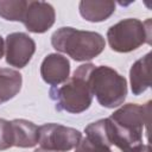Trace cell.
<instances>
[{
	"mask_svg": "<svg viewBox=\"0 0 152 152\" xmlns=\"http://www.w3.org/2000/svg\"><path fill=\"white\" fill-rule=\"evenodd\" d=\"M151 101L146 104L127 103L116 109L108 119L112 145L122 152H137L142 144V132L150 122Z\"/></svg>",
	"mask_w": 152,
	"mask_h": 152,
	"instance_id": "6da1fadb",
	"label": "cell"
},
{
	"mask_svg": "<svg viewBox=\"0 0 152 152\" xmlns=\"http://www.w3.org/2000/svg\"><path fill=\"white\" fill-rule=\"evenodd\" d=\"M94 64L91 63L82 64L63 86L50 88L49 95L50 99L56 102L57 110L80 114L90 107L93 102V93L89 84V74Z\"/></svg>",
	"mask_w": 152,
	"mask_h": 152,
	"instance_id": "7a4b0ae2",
	"label": "cell"
},
{
	"mask_svg": "<svg viewBox=\"0 0 152 152\" xmlns=\"http://www.w3.org/2000/svg\"><path fill=\"white\" fill-rule=\"evenodd\" d=\"M55 50L66 53L77 62H86L97 57L104 49V38L93 31H82L74 27H61L51 36Z\"/></svg>",
	"mask_w": 152,
	"mask_h": 152,
	"instance_id": "3957f363",
	"label": "cell"
},
{
	"mask_svg": "<svg viewBox=\"0 0 152 152\" xmlns=\"http://www.w3.org/2000/svg\"><path fill=\"white\" fill-rule=\"evenodd\" d=\"M89 84L93 96L102 107H119L126 99L127 81L110 66L94 65L89 74Z\"/></svg>",
	"mask_w": 152,
	"mask_h": 152,
	"instance_id": "277c9868",
	"label": "cell"
},
{
	"mask_svg": "<svg viewBox=\"0 0 152 152\" xmlns=\"http://www.w3.org/2000/svg\"><path fill=\"white\" fill-rule=\"evenodd\" d=\"M110 49L116 52H131L142 44L151 43V19L140 21L135 18L124 19L107 31Z\"/></svg>",
	"mask_w": 152,
	"mask_h": 152,
	"instance_id": "5b68a950",
	"label": "cell"
},
{
	"mask_svg": "<svg viewBox=\"0 0 152 152\" xmlns=\"http://www.w3.org/2000/svg\"><path fill=\"white\" fill-rule=\"evenodd\" d=\"M82 139V133L72 127L59 124H45L39 127L38 144L42 148L56 152H68L75 148Z\"/></svg>",
	"mask_w": 152,
	"mask_h": 152,
	"instance_id": "8992f818",
	"label": "cell"
},
{
	"mask_svg": "<svg viewBox=\"0 0 152 152\" xmlns=\"http://www.w3.org/2000/svg\"><path fill=\"white\" fill-rule=\"evenodd\" d=\"M36 51L34 40L24 32H13L5 40V57L7 64L21 69L28 64Z\"/></svg>",
	"mask_w": 152,
	"mask_h": 152,
	"instance_id": "52a82bcc",
	"label": "cell"
},
{
	"mask_svg": "<svg viewBox=\"0 0 152 152\" xmlns=\"http://www.w3.org/2000/svg\"><path fill=\"white\" fill-rule=\"evenodd\" d=\"M55 19L56 13L51 4L44 1H28L21 23L30 32L44 33L55 24Z\"/></svg>",
	"mask_w": 152,
	"mask_h": 152,
	"instance_id": "ba28073f",
	"label": "cell"
},
{
	"mask_svg": "<svg viewBox=\"0 0 152 152\" xmlns=\"http://www.w3.org/2000/svg\"><path fill=\"white\" fill-rule=\"evenodd\" d=\"M70 62L59 53L48 55L40 65V76L45 83L56 87L69 78Z\"/></svg>",
	"mask_w": 152,
	"mask_h": 152,
	"instance_id": "9c48e42d",
	"label": "cell"
},
{
	"mask_svg": "<svg viewBox=\"0 0 152 152\" xmlns=\"http://www.w3.org/2000/svg\"><path fill=\"white\" fill-rule=\"evenodd\" d=\"M13 146L17 147H33L38 144L39 127L25 119H14L11 121Z\"/></svg>",
	"mask_w": 152,
	"mask_h": 152,
	"instance_id": "30bf717a",
	"label": "cell"
},
{
	"mask_svg": "<svg viewBox=\"0 0 152 152\" xmlns=\"http://www.w3.org/2000/svg\"><path fill=\"white\" fill-rule=\"evenodd\" d=\"M150 65H151V52L146 53L142 58L133 63L129 70L131 89L133 95L142 94L151 86L150 78Z\"/></svg>",
	"mask_w": 152,
	"mask_h": 152,
	"instance_id": "8fae6325",
	"label": "cell"
},
{
	"mask_svg": "<svg viewBox=\"0 0 152 152\" xmlns=\"http://www.w3.org/2000/svg\"><path fill=\"white\" fill-rule=\"evenodd\" d=\"M80 14L88 21L100 23L107 20L115 12L114 1H89L83 0L78 5Z\"/></svg>",
	"mask_w": 152,
	"mask_h": 152,
	"instance_id": "7c38bea8",
	"label": "cell"
},
{
	"mask_svg": "<svg viewBox=\"0 0 152 152\" xmlns=\"http://www.w3.org/2000/svg\"><path fill=\"white\" fill-rule=\"evenodd\" d=\"M23 77L19 71L0 68V104L13 99L21 89Z\"/></svg>",
	"mask_w": 152,
	"mask_h": 152,
	"instance_id": "4fadbf2b",
	"label": "cell"
},
{
	"mask_svg": "<svg viewBox=\"0 0 152 152\" xmlns=\"http://www.w3.org/2000/svg\"><path fill=\"white\" fill-rule=\"evenodd\" d=\"M27 2L26 0H0V17L10 21H21Z\"/></svg>",
	"mask_w": 152,
	"mask_h": 152,
	"instance_id": "5bb4252c",
	"label": "cell"
},
{
	"mask_svg": "<svg viewBox=\"0 0 152 152\" xmlns=\"http://www.w3.org/2000/svg\"><path fill=\"white\" fill-rule=\"evenodd\" d=\"M13 146V135L11 121L0 118V151H5Z\"/></svg>",
	"mask_w": 152,
	"mask_h": 152,
	"instance_id": "9a60e30c",
	"label": "cell"
},
{
	"mask_svg": "<svg viewBox=\"0 0 152 152\" xmlns=\"http://www.w3.org/2000/svg\"><path fill=\"white\" fill-rule=\"evenodd\" d=\"M75 148V152H112L110 147L91 141L88 138H82Z\"/></svg>",
	"mask_w": 152,
	"mask_h": 152,
	"instance_id": "2e32d148",
	"label": "cell"
},
{
	"mask_svg": "<svg viewBox=\"0 0 152 152\" xmlns=\"http://www.w3.org/2000/svg\"><path fill=\"white\" fill-rule=\"evenodd\" d=\"M151 151V147H150V145H142L137 152H150Z\"/></svg>",
	"mask_w": 152,
	"mask_h": 152,
	"instance_id": "e0dca14e",
	"label": "cell"
},
{
	"mask_svg": "<svg viewBox=\"0 0 152 152\" xmlns=\"http://www.w3.org/2000/svg\"><path fill=\"white\" fill-rule=\"evenodd\" d=\"M4 50H5V45H4V39H2V37L0 36V59H1L2 55H4Z\"/></svg>",
	"mask_w": 152,
	"mask_h": 152,
	"instance_id": "ac0fdd59",
	"label": "cell"
},
{
	"mask_svg": "<svg viewBox=\"0 0 152 152\" xmlns=\"http://www.w3.org/2000/svg\"><path fill=\"white\" fill-rule=\"evenodd\" d=\"M34 152H56V151H50V150H46V148H37L34 150Z\"/></svg>",
	"mask_w": 152,
	"mask_h": 152,
	"instance_id": "d6986e66",
	"label": "cell"
}]
</instances>
